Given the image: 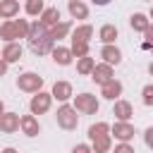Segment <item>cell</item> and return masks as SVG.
<instances>
[{
  "label": "cell",
  "mask_w": 153,
  "mask_h": 153,
  "mask_svg": "<svg viewBox=\"0 0 153 153\" xmlns=\"http://www.w3.org/2000/svg\"><path fill=\"white\" fill-rule=\"evenodd\" d=\"M93 2H98V5H105V2H110V0H93Z\"/></svg>",
  "instance_id": "obj_1"
}]
</instances>
